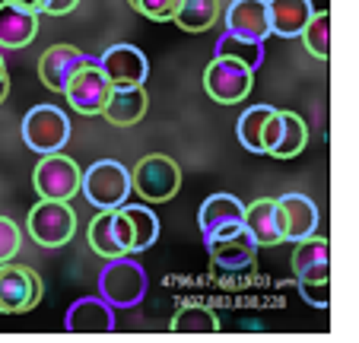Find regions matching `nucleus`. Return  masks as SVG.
<instances>
[{"label": "nucleus", "mask_w": 359, "mask_h": 343, "mask_svg": "<svg viewBox=\"0 0 359 343\" xmlns=\"http://www.w3.org/2000/svg\"><path fill=\"white\" fill-rule=\"evenodd\" d=\"M217 54L232 58V61L245 64V67H251V70H258L261 61H264V41L245 39V35H236V32H223L217 41Z\"/></svg>", "instance_id": "nucleus-27"}, {"label": "nucleus", "mask_w": 359, "mask_h": 343, "mask_svg": "<svg viewBox=\"0 0 359 343\" xmlns=\"http://www.w3.org/2000/svg\"><path fill=\"white\" fill-rule=\"evenodd\" d=\"M312 13V0H267V22H271V32L280 39H299Z\"/></svg>", "instance_id": "nucleus-22"}, {"label": "nucleus", "mask_w": 359, "mask_h": 343, "mask_svg": "<svg viewBox=\"0 0 359 343\" xmlns=\"http://www.w3.org/2000/svg\"><path fill=\"white\" fill-rule=\"evenodd\" d=\"M302 41L305 48L315 54V58H321V61H327L331 58V13H312L309 16V22L302 26Z\"/></svg>", "instance_id": "nucleus-29"}, {"label": "nucleus", "mask_w": 359, "mask_h": 343, "mask_svg": "<svg viewBox=\"0 0 359 343\" xmlns=\"http://www.w3.org/2000/svg\"><path fill=\"white\" fill-rule=\"evenodd\" d=\"M76 7H80V0H41L39 16L41 13L45 16H67V13H74Z\"/></svg>", "instance_id": "nucleus-33"}, {"label": "nucleus", "mask_w": 359, "mask_h": 343, "mask_svg": "<svg viewBox=\"0 0 359 343\" xmlns=\"http://www.w3.org/2000/svg\"><path fill=\"white\" fill-rule=\"evenodd\" d=\"M109 93H111V83H109V76L102 74L99 58L80 64L61 89L67 105L80 114H99L102 105H105V99H109Z\"/></svg>", "instance_id": "nucleus-9"}, {"label": "nucleus", "mask_w": 359, "mask_h": 343, "mask_svg": "<svg viewBox=\"0 0 359 343\" xmlns=\"http://www.w3.org/2000/svg\"><path fill=\"white\" fill-rule=\"evenodd\" d=\"M20 130H22V143L29 149H35L39 156L57 153L70 140V118L57 105H35L26 112Z\"/></svg>", "instance_id": "nucleus-4"}, {"label": "nucleus", "mask_w": 359, "mask_h": 343, "mask_svg": "<svg viewBox=\"0 0 359 343\" xmlns=\"http://www.w3.org/2000/svg\"><path fill=\"white\" fill-rule=\"evenodd\" d=\"M7 93H10V76H7V80H0V102L7 99Z\"/></svg>", "instance_id": "nucleus-36"}, {"label": "nucleus", "mask_w": 359, "mask_h": 343, "mask_svg": "<svg viewBox=\"0 0 359 343\" xmlns=\"http://www.w3.org/2000/svg\"><path fill=\"white\" fill-rule=\"evenodd\" d=\"M29 236L41 245V248H61L74 238L76 232V213L70 201H51L41 197L32 210H29Z\"/></svg>", "instance_id": "nucleus-5"}, {"label": "nucleus", "mask_w": 359, "mask_h": 343, "mask_svg": "<svg viewBox=\"0 0 359 343\" xmlns=\"http://www.w3.org/2000/svg\"><path fill=\"white\" fill-rule=\"evenodd\" d=\"M226 32L245 35V39L264 41L271 35V22H267V0H232L223 13Z\"/></svg>", "instance_id": "nucleus-18"}, {"label": "nucleus", "mask_w": 359, "mask_h": 343, "mask_svg": "<svg viewBox=\"0 0 359 343\" xmlns=\"http://www.w3.org/2000/svg\"><path fill=\"white\" fill-rule=\"evenodd\" d=\"M86 238H89V248L99 257H105V261L109 257L130 255V222L121 213V207L99 210L86 229Z\"/></svg>", "instance_id": "nucleus-10"}, {"label": "nucleus", "mask_w": 359, "mask_h": 343, "mask_svg": "<svg viewBox=\"0 0 359 343\" xmlns=\"http://www.w3.org/2000/svg\"><path fill=\"white\" fill-rule=\"evenodd\" d=\"M242 213H245V203L236 194H210L201 203V210H197V226H201L203 242L242 229Z\"/></svg>", "instance_id": "nucleus-13"}, {"label": "nucleus", "mask_w": 359, "mask_h": 343, "mask_svg": "<svg viewBox=\"0 0 359 343\" xmlns=\"http://www.w3.org/2000/svg\"><path fill=\"white\" fill-rule=\"evenodd\" d=\"M219 20V0H178V10L172 16L178 29L184 32H207Z\"/></svg>", "instance_id": "nucleus-25"}, {"label": "nucleus", "mask_w": 359, "mask_h": 343, "mask_svg": "<svg viewBox=\"0 0 359 343\" xmlns=\"http://www.w3.org/2000/svg\"><path fill=\"white\" fill-rule=\"evenodd\" d=\"M39 32V13L0 0V48H26Z\"/></svg>", "instance_id": "nucleus-20"}, {"label": "nucleus", "mask_w": 359, "mask_h": 343, "mask_svg": "<svg viewBox=\"0 0 359 343\" xmlns=\"http://www.w3.org/2000/svg\"><path fill=\"white\" fill-rule=\"evenodd\" d=\"M255 86V70L245 67V64L223 58V54H213V61L203 70V89L213 102L219 105H236Z\"/></svg>", "instance_id": "nucleus-8"}, {"label": "nucleus", "mask_w": 359, "mask_h": 343, "mask_svg": "<svg viewBox=\"0 0 359 343\" xmlns=\"http://www.w3.org/2000/svg\"><path fill=\"white\" fill-rule=\"evenodd\" d=\"M22 248V232H20V222L10 220V216H0V264L4 261H13Z\"/></svg>", "instance_id": "nucleus-30"}, {"label": "nucleus", "mask_w": 359, "mask_h": 343, "mask_svg": "<svg viewBox=\"0 0 359 343\" xmlns=\"http://www.w3.org/2000/svg\"><path fill=\"white\" fill-rule=\"evenodd\" d=\"M86 61H93V54L80 51L76 45H67V41L51 45V48H45V54L39 58V80L45 83L51 93H61L64 83L70 80V74Z\"/></svg>", "instance_id": "nucleus-15"}, {"label": "nucleus", "mask_w": 359, "mask_h": 343, "mask_svg": "<svg viewBox=\"0 0 359 343\" xmlns=\"http://www.w3.org/2000/svg\"><path fill=\"white\" fill-rule=\"evenodd\" d=\"M80 191L93 207L115 210L128 203L130 191V168H124L118 159H99L80 175Z\"/></svg>", "instance_id": "nucleus-2"}, {"label": "nucleus", "mask_w": 359, "mask_h": 343, "mask_svg": "<svg viewBox=\"0 0 359 343\" xmlns=\"http://www.w3.org/2000/svg\"><path fill=\"white\" fill-rule=\"evenodd\" d=\"M147 290H149L147 270H143L130 255L109 257L105 267L99 270V296L115 311L137 309V305L147 299Z\"/></svg>", "instance_id": "nucleus-1"}, {"label": "nucleus", "mask_w": 359, "mask_h": 343, "mask_svg": "<svg viewBox=\"0 0 359 343\" xmlns=\"http://www.w3.org/2000/svg\"><path fill=\"white\" fill-rule=\"evenodd\" d=\"M305 143H309L305 121L296 112H280V134H277V143L271 147L273 159H292V156H299L305 149Z\"/></svg>", "instance_id": "nucleus-26"}, {"label": "nucleus", "mask_w": 359, "mask_h": 343, "mask_svg": "<svg viewBox=\"0 0 359 343\" xmlns=\"http://www.w3.org/2000/svg\"><path fill=\"white\" fill-rule=\"evenodd\" d=\"M296 283L305 302L315 305V309H327V302H331V276H315V280H296Z\"/></svg>", "instance_id": "nucleus-31"}, {"label": "nucleus", "mask_w": 359, "mask_h": 343, "mask_svg": "<svg viewBox=\"0 0 359 343\" xmlns=\"http://www.w3.org/2000/svg\"><path fill=\"white\" fill-rule=\"evenodd\" d=\"M45 296L41 274L26 264H0V315H22L32 311Z\"/></svg>", "instance_id": "nucleus-6"}, {"label": "nucleus", "mask_w": 359, "mask_h": 343, "mask_svg": "<svg viewBox=\"0 0 359 343\" xmlns=\"http://www.w3.org/2000/svg\"><path fill=\"white\" fill-rule=\"evenodd\" d=\"M277 108L271 105H251L248 112L238 114L236 121V137L248 153H264V130H267V121L273 118Z\"/></svg>", "instance_id": "nucleus-24"}, {"label": "nucleus", "mask_w": 359, "mask_h": 343, "mask_svg": "<svg viewBox=\"0 0 359 343\" xmlns=\"http://www.w3.org/2000/svg\"><path fill=\"white\" fill-rule=\"evenodd\" d=\"M99 67H102V74L109 76L111 86H140L149 76L147 54L137 45H128V41L105 48L99 54Z\"/></svg>", "instance_id": "nucleus-12"}, {"label": "nucleus", "mask_w": 359, "mask_h": 343, "mask_svg": "<svg viewBox=\"0 0 359 343\" xmlns=\"http://www.w3.org/2000/svg\"><path fill=\"white\" fill-rule=\"evenodd\" d=\"M277 134H280V112H273V118L267 121V130H264V153H271V147L277 143Z\"/></svg>", "instance_id": "nucleus-34"}, {"label": "nucleus", "mask_w": 359, "mask_h": 343, "mask_svg": "<svg viewBox=\"0 0 359 343\" xmlns=\"http://www.w3.org/2000/svg\"><path fill=\"white\" fill-rule=\"evenodd\" d=\"M296 248H292V274H296V280H315V276H331L327 270H331V245H327V238H318L312 232V236L299 238V242H292Z\"/></svg>", "instance_id": "nucleus-21"}, {"label": "nucleus", "mask_w": 359, "mask_h": 343, "mask_svg": "<svg viewBox=\"0 0 359 343\" xmlns=\"http://www.w3.org/2000/svg\"><path fill=\"white\" fill-rule=\"evenodd\" d=\"M128 4H130V7H134V0H128Z\"/></svg>", "instance_id": "nucleus-38"}, {"label": "nucleus", "mask_w": 359, "mask_h": 343, "mask_svg": "<svg viewBox=\"0 0 359 343\" xmlns=\"http://www.w3.org/2000/svg\"><path fill=\"white\" fill-rule=\"evenodd\" d=\"M121 213L130 222V255H140V251L153 248L159 238V216L147 207V203H121Z\"/></svg>", "instance_id": "nucleus-23"}, {"label": "nucleus", "mask_w": 359, "mask_h": 343, "mask_svg": "<svg viewBox=\"0 0 359 343\" xmlns=\"http://www.w3.org/2000/svg\"><path fill=\"white\" fill-rule=\"evenodd\" d=\"M277 201V220H280V236L283 242H299V238L312 236L318 226V207L312 197L305 194H283L273 197Z\"/></svg>", "instance_id": "nucleus-14"}, {"label": "nucleus", "mask_w": 359, "mask_h": 343, "mask_svg": "<svg viewBox=\"0 0 359 343\" xmlns=\"http://www.w3.org/2000/svg\"><path fill=\"white\" fill-rule=\"evenodd\" d=\"M80 175L83 168L70 156H64L61 149L57 153H45L32 172L35 194L51 197V201H74L80 194Z\"/></svg>", "instance_id": "nucleus-7"}, {"label": "nucleus", "mask_w": 359, "mask_h": 343, "mask_svg": "<svg viewBox=\"0 0 359 343\" xmlns=\"http://www.w3.org/2000/svg\"><path fill=\"white\" fill-rule=\"evenodd\" d=\"M134 10L153 22H172L178 10V0H134Z\"/></svg>", "instance_id": "nucleus-32"}, {"label": "nucleus", "mask_w": 359, "mask_h": 343, "mask_svg": "<svg viewBox=\"0 0 359 343\" xmlns=\"http://www.w3.org/2000/svg\"><path fill=\"white\" fill-rule=\"evenodd\" d=\"M7 4H16V7H26V10H32V13H39V10H41V0H7Z\"/></svg>", "instance_id": "nucleus-35"}, {"label": "nucleus", "mask_w": 359, "mask_h": 343, "mask_svg": "<svg viewBox=\"0 0 359 343\" xmlns=\"http://www.w3.org/2000/svg\"><path fill=\"white\" fill-rule=\"evenodd\" d=\"M242 229L255 238L258 248H273V245H280L283 236H280L277 201H273V197H261V201L248 203L242 213Z\"/></svg>", "instance_id": "nucleus-19"}, {"label": "nucleus", "mask_w": 359, "mask_h": 343, "mask_svg": "<svg viewBox=\"0 0 359 343\" xmlns=\"http://www.w3.org/2000/svg\"><path fill=\"white\" fill-rule=\"evenodd\" d=\"M64 328L70 334H109L115 330V309L102 296H83L67 309Z\"/></svg>", "instance_id": "nucleus-16"}, {"label": "nucleus", "mask_w": 359, "mask_h": 343, "mask_svg": "<svg viewBox=\"0 0 359 343\" xmlns=\"http://www.w3.org/2000/svg\"><path fill=\"white\" fill-rule=\"evenodd\" d=\"M0 80H7V64H4V54H0Z\"/></svg>", "instance_id": "nucleus-37"}, {"label": "nucleus", "mask_w": 359, "mask_h": 343, "mask_svg": "<svg viewBox=\"0 0 359 343\" xmlns=\"http://www.w3.org/2000/svg\"><path fill=\"white\" fill-rule=\"evenodd\" d=\"M175 334H213L219 330V315L207 305H182L169 324Z\"/></svg>", "instance_id": "nucleus-28"}, {"label": "nucleus", "mask_w": 359, "mask_h": 343, "mask_svg": "<svg viewBox=\"0 0 359 343\" xmlns=\"http://www.w3.org/2000/svg\"><path fill=\"white\" fill-rule=\"evenodd\" d=\"M182 188V168L175 159L163 153L143 156L134 168H130V191L143 197L147 203H165L178 194Z\"/></svg>", "instance_id": "nucleus-3"}, {"label": "nucleus", "mask_w": 359, "mask_h": 343, "mask_svg": "<svg viewBox=\"0 0 359 343\" xmlns=\"http://www.w3.org/2000/svg\"><path fill=\"white\" fill-rule=\"evenodd\" d=\"M149 108V95H147V86H111L109 99L102 105V118L115 128H130V124L143 121V114Z\"/></svg>", "instance_id": "nucleus-17"}, {"label": "nucleus", "mask_w": 359, "mask_h": 343, "mask_svg": "<svg viewBox=\"0 0 359 343\" xmlns=\"http://www.w3.org/2000/svg\"><path fill=\"white\" fill-rule=\"evenodd\" d=\"M207 251H210V261H213V270L217 274H229V276H238V274H248L255 270V261H258V245L255 238L245 232V229H236L229 236H219V238H210Z\"/></svg>", "instance_id": "nucleus-11"}]
</instances>
